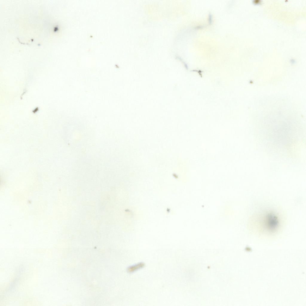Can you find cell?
<instances>
[{"label": "cell", "instance_id": "obj_1", "mask_svg": "<svg viewBox=\"0 0 306 306\" xmlns=\"http://www.w3.org/2000/svg\"><path fill=\"white\" fill-rule=\"evenodd\" d=\"M259 212L255 215L252 218V222L256 230L268 234H274L277 232L281 224L279 214L270 209Z\"/></svg>", "mask_w": 306, "mask_h": 306}]
</instances>
